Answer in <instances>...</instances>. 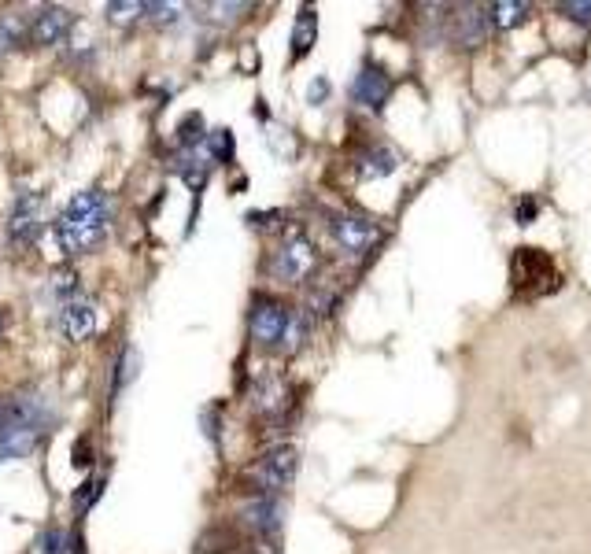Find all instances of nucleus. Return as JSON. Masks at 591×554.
<instances>
[{"label": "nucleus", "instance_id": "nucleus-1", "mask_svg": "<svg viewBox=\"0 0 591 554\" xmlns=\"http://www.w3.org/2000/svg\"><path fill=\"white\" fill-rule=\"evenodd\" d=\"M111 229V200L104 189H82L52 222V237L63 255L97 252Z\"/></svg>", "mask_w": 591, "mask_h": 554}, {"label": "nucleus", "instance_id": "nucleus-2", "mask_svg": "<svg viewBox=\"0 0 591 554\" xmlns=\"http://www.w3.org/2000/svg\"><path fill=\"white\" fill-rule=\"evenodd\" d=\"M314 266H318V248H314L303 233H292L285 241L278 244V252L270 255V277L281 281V285H303L307 277L314 274Z\"/></svg>", "mask_w": 591, "mask_h": 554}, {"label": "nucleus", "instance_id": "nucleus-3", "mask_svg": "<svg viewBox=\"0 0 591 554\" xmlns=\"http://www.w3.org/2000/svg\"><path fill=\"white\" fill-rule=\"evenodd\" d=\"M329 237L344 255H366L374 252L381 244V226H377L370 215H359V211H340V215L329 218Z\"/></svg>", "mask_w": 591, "mask_h": 554}, {"label": "nucleus", "instance_id": "nucleus-4", "mask_svg": "<svg viewBox=\"0 0 591 554\" xmlns=\"http://www.w3.org/2000/svg\"><path fill=\"white\" fill-rule=\"evenodd\" d=\"M296 466H300V451L292 444H281L274 451H266L252 470V481L259 488V495H281L296 477Z\"/></svg>", "mask_w": 591, "mask_h": 554}, {"label": "nucleus", "instance_id": "nucleus-5", "mask_svg": "<svg viewBox=\"0 0 591 554\" xmlns=\"http://www.w3.org/2000/svg\"><path fill=\"white\" fill-rule=\"evenodd\" d=\"M292 322V311L285 303L270 300V296H255L252 300V314H248V329H252V340L263 344V348H281L285 340V329Z\"/></svg>", "mask_w": 591, "mask_h": 554}, {"label": "nucleus", "instance_id": "nucleus-6", "mask_svg": "<svg viewBox=\"0 0 591 554\" xmlns=\"http://www.w3.org/2000/svg\"><path fill=\"white\" fill-rule=\"evenodd\" d=\"M45 229V196L34 189H19L8 215V237L15 244H34Z\"/></svg>", "mask_w": 591, "mask_h": 554}, {"label": "nucleus", "instance_id": "nucleus-7", "mask_svg": "<svg viewBox=\"0 0 591 554\" xmlns=\"http://www.w3.org/2000/svg\"><path fill=\"white\" fill-rule=\"evenodd\" d=\"M488 30H492L488 8H481V4H462V8H455L451 23H447V37H451L459 49H481Z\"/></svg>", "mask_w": 591, "mask_h": 554}, {"label": "nucleus", "instance_id": "nucleus-8", "mask_svg": "<svg viewBox=\"0 0 591 554\" xmlns=\"http://www.w3.org/2000/svg\"><path fill=\"white\" fill-rule=\"evenodd\" d=\"M56 329H60L63 340L82 344V340L93 337V329H97V303L85 300V296H74V300L60 303V311H56Z\"/></svg>", "mask_w": 591, "mask_h": 554}, {"label": "nucleus", "instance_id": "nucleus-9", "mask_svg": "<svg viewBox=\"0 0 591 554\" xmlns=\"http://www.w3.org/2000/svg\"><path fill=\"white\" fill-rule=\"evenodd\" d=\"M392 97V78L385 74V67L377 63H362L355 82H351V100L366 111H381Z\"/></svg>", "mask_w": 591, "mask_h": 554}, {"label": "nucleus", "instance_id": "nucleus-10", "mask_svg": "<svg viewBox=\"0 0 591 554\" xmlns=\"http://www.w3.org/2000/svg\"><path fill=\"white\" fill-rule=\"evenodd\" d=\"M71 26H74V12H67V8H41L30 19V26H26V41L41 45V49H52V45H60L63 37L71 34Z\"/></svg>", "mask_w": 591, "mask_h": 554}, {"label": "nucleus", "instance_id": "nucleus-11", "mask_svg": "<svg viewBox=\"0 0 591 554\" xmlns=\"http://www.w3.org/2000/svg\"><path fill=\"white\" fill-rule=\"evenodd\" d=\"M244 525L259 536H274L281 529V518H285V506H281V495H255L248 499L241 510Z\"/></svg>", "mask_w": 591, "mask_h": 554}, {"label": "nucleus", "instance_id": "nucleus-12", "mask_svg": "<svg viewBox=\"0 0 591 554\" xmlns=\"http://www.w3.org/2000/svg\"><path fill=\"white\" fill-rule=\"evenodd\" d=\"M37 440H41V433H37L34 425H26L23 418L8 414V422H4V433H0V462L26 458L37 447Z\"/></svg>", "mask_w": 591, "mask_h": 554}, {"label": "nucleus", "instance_id": "nucleus-13", "mask_svg": "<svg viewBox=\"0 0 591 554\" xmlns=\"http://www.w3.org/2000/svg\"><path fill=\"white\" fill-rule=\"evenodd\" d=\"M399 167V152L388 145H374L366 148L359 159H355V170H359V178H388V174H396Z\"/></svg>", "mask_w": 591, "mask_h": 554}, {"label": "nucleus", "instance_id": "nucleus-14", "mask_svg": "<svg viewBox=\"0 0 591 554\" xmlns=\"http://www.w3.org/2000/svg\"><path fill=\"white\" fill-rule=\"evenodd\" d=\"M285 403H289V388L281 385L278 377H266V381H259V385H255L252 407L259 410V414L274 418V414H281V410H285Z\"/></svg>", "mask_w": 591, "mask_h": 554}, {"label": "nucleus", "instance_id": "nucleus-15", "mask_svg": "<svg viewBox=\"0 0 591 554\" xmlns=\"http://www.w3.org/2000/svg\"><path fill=\"white\" fill-rule=\"evenodd\" d=\"M532 4H518V0H495V4H488V23L495 26V30H514V26H521L525 19H529Z\"/></svg>", "mask_w": 591, "mask_h": 554}, {"label": "nucleus", "instance_id": "nucleus-16", "mask_svg": "<svg viewBox=\"0 0 591 554\" xmlns=\"http://www.w3.org/2000/svg\"><path fill=\"white\" fill-rule=\"evenodd\" d=\"M314 34H318V15H314V8H300L296 26H292V60H300V56L311 52Z\"/></svg>", "mask_w": 591, "mask_h": 554}, {"label": "nucleus", "instance_id": "nucleus-17", "mask_svg": "<svg viewBox=\"0 0 591 554\" xmlns=\"http://www.w3.org/2000/svg\"><path fill=\"white\" fill-rule=\"evenodd\" d=\"M204 148H207V159H211V163H230L233 159V133L230 130H211L207 133Z\"/></svg>", "mask_w": 591, "mask_h": 554}, {"label": "nucleus", "instance_id": "nucleus-18", "mask_svg": "<svg viewBox=\"0 0 591 554\" xmlns=\"http://www.w3.org/2000/svg\"><path fill=\"white\" fill-rule=\"evenodd\" d=\"M303 337H307V314H303V311H292V322H289V329H285L281 351H285V355H292V351H300V348H303Z\"/></svg>", "mask_w": 591, "mask_h": 554}, {"label": "nucleus", "instance_id": "nucleus-19", "mask_svg": "<svg viewBox=\"0 0 591 554\" xmlns=\"http://www.w3.org/2000/svg\"><path fill=\"white\" fill-rule=\"evenodd\" d=\"M145 15V4H137V0H126V4H108V19L115 26H133L137 19Z\"/></svg>", "mask_w": 591, "mask_h": 554}, {"label": "nucleus", "instance_id": "nucleus-20", "mask_svg": "<svg viewBox=\"0 0 591 554\" xmlns=\"http://www.w3.org/2000/svg\"><path fill=\"white\" fill-rule=\"evenodd\" d=\"M52 296H56L60 303H67V300H74V296H78V274H74L71 266L52 274Z\"/></svg>", "mask_w": 591, "mask_h": 554}, {"label": "nucleus", "instance_id": "nucleus-21", "mask_svg": "<svg viewBox=\"0 0 591 554\" xmlns=\"http://www.w3.org/2000/svg\"><path fill=\"white\" fill-rule=\"evenodd\" d=\"M100 492H104V477H89V481H85L82 488L74 492V499H71L74 510H78V514H85V510H89V506L100 499Z\"/></svg>", "mask_w": 591, "mask_h": 554}, {"label": "nucleus", "instance_id": "nucleus-22", "mask_svg": "<svg viewBox=\"0 0 591 554\" xmlns=\"http://www.w3.org/2000/svg\"><path fill=\"white\" fill-rule=\"evenodd\" d=\"M23 37H26V30H23V19H19V15L0 19V52H8L12 45H19Z\"/></svg>", "mask_w": 591, "mask_h": 554}, {"label": "nucleus", "instance_id": "nucleus-23", "mask_svg": "<svg viewBox=\"0 0 591 554\" xmlns=\"http://www.w3.org/2000/svg\"><path fill=\"white\" fill-rule=\"evenodd\" d=\"M200 130H204V119L200 115H189V119L178 126V145L189 152V148H200Z\"/></svg>", "mask_w": 591, "mask_h": 554}, {"label": "nucleus", "instance_id": "nucleus-24", "mask_svg": "<svg viewBox=\"0 0 591 554\" xmlns=\"http://www.w3.org/2000/svg\"><path fill=\"white\" fill-rule=\"evenodd\" d=\"M558 12L566 15L569 23L591 26V0H569V4H558Z\"/></svg>", "mask_w": 591, "mask_h": 554}, {"label": "nucleus", "instance_id": "nucleus-25", "mask_svg": "<svg viewBox=\"0 0 591 554\" xmlns=\"http://www.w3.org/2000/svg\"><path fill=\"white\" fill-rule=\"evenodd\" d=\"M178 4H145V15L152 19L156 26H170V23H178Z\"/></svg>", "mask_w": 591, "mask_h": 554}, {"label": "nucleus", "instance_id": "nucleus-26", "mask_svg": "<svg viewBox=\"0 0 591 554\" xmlns=\"http://www.w3.org/2000/svg\"><path fill=\"white\" fill-rule=\"evenodd\" d=\"M60 547H67V540L60 536V529H45L37 540V554H60Z\"/></svg>", "mask_w": 591, "mask_h": 554}, {"label": "nucleus", "instance_id": "nucleus-27", "mask_svg": "<svg viewBox=\"0 0 591 554\" xmlns=\"http://www.w3.org/2000/svg\"><path fill=\"white\" fill-rule=\"evenodd\" d=\"M326 97H329V82L326 78H314L311 89H307V100H311V104H322Z\"/></svg>", "mask_w": 591, "mask_h": 554}, {"label": "nucleus", "instance_id": "nucleus-28", "mask_svg": "<svg viewBox=\"0 0 591 554\" xmlns=\"http://www.w3.org/2000/svg\"><path fill=\"white\" fill-rule=\"evenodd\" d=\"M204 433H207V440H218V414L215 410H204Z\"/></svg>", "mask_w": 591, "mask_h": 554}, {"label": "nucleus", "instance_id": "nucleus-29", "mask_svg": "<svg viewBox=\"0 0 591 554\" xmlns=\"http://www.w3.org/2000/svg\"><path fill=\"white\" fill-rule=\"evenodd\" d=\"M532 215H536V200H525V204H518V222H521V226H529Z\"/></svg>", "mask_w": 591, "mask_h": 554}, {"label": "nucleus", "instance_id": "nucleus-30", "mask_svg": "<svg viewBox=\"0 0 591 554\" xmlns=\"http://www.w3.org/2000/svg\"><path fill=\"white\" fill-rule=\"evenodd\" d=\"M4 422H8V403H0V433H4Z\"/></svg>", "mask_w": 591, "mask_h": 554}, {"label": "nucleus", "instance_id": "nucleus-31", "mask_svg": "<svg viewBox=\"0 0 591 554\" xmlns=\"http://www.w3.org/2000/svg\"><path fill=\"white\" fill-rule=\"evenodd\" d=\"M0 329H4V314H0Z\"/></svg>", "mask_w": 591, "mask_h": 554}]
</instances>
